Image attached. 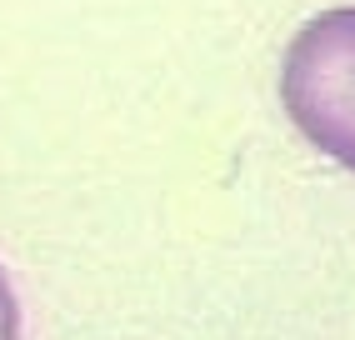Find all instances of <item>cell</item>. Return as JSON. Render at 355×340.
<instances>
[{
    "label": "cell",
    "mask_w": 355,
    "mask_h": 340,
    "mask_svg": "<svg viewBox=\"0 0 355 340\" xmlns=\"http://www.w3.org/2000/svg\"><path fill=\"white\" fill-rule=\"evenodd\" d=\"M280 105L320 155L355 170V6L320 10L295 31L280 60Z\"/></svg>",
    "instance_id": "cell-1"
},
{
    "label": "cell",
    "mask_w": 355,
    "mask_h": 340,
    "mask_svg": "<svg viewBox=\"0 0 355 340\" xmlns=\"http://www.w3.org/2000/svg\"><path fill=\"white\" fill-rule=\"evenodd\" d=\"M0 340H20V296L0 265Z\"/></svg>",
    "instance_id": "cell-2"
}]
</instances>
